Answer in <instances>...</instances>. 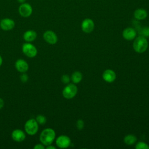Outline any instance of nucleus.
I'll return each mask as SVG.
<instances>
[{
  "label": "nucleus",
  "mask_w": 149,
  "mask_h": 149,
  "mask_svg": "<svg viewBox=\"0 0 149 149\" xmlns=\"http://www.w3.org/2000/svg\"><path fill=\"white\" fill-rule=\"evenodd\" d=\"M55 130L51 128H45L40 133L39 139L40 142L44 146H47L52 144L55 138Z\"/></svg>",
  "instance_id": "1"
},
{
  "label": "nucleus",
  "mask_w": 149,
  "mask_h": 149,
  "mask_svg": "<svg viewBox=\"0 0 149 149\" xmlns=\"http://www.w3.org/2000/svg\"><path fill=\"white\" fill-rule=\"evenodd\" d=\"M133 46L136 52L143 53L147 49L148 42L146 37L141 36L135 39Z\"/></svg>",
  "instance_id": "2"
},
{
  "label": "nucleus",
  "mask_w": 149,
  "mask_h": 149,
  "mask_svg": "<svg viewBox=\"0 0 149 149\" xmlns=\"http://www.w3.org/2000/svg\"><path fill=\"white\" fill-rule=\"evenodd\" d=\"M38 125V123L35 119H29L25 122L24 126V130L29 135L33 136L37 133L39 129Z\"/></svg>",
  "instance_id": "3"
},
{
  "label": "nucleus",
  "mask_w": 149,
  "mask_h": 149,
  "mask_svg": "<svg viewBox=\"0 0 149 149\" xmlns=\"http://www.w3.org/2000/svg\"><path fill=\"white\" fill-rule=\"evenodd\" d=\"M22 50L23 53L27 57L32 58H34L37 54V49L34 45L31 42H26L22 45Z\"/></svg>",
  "instance_id": "4"
},
{
  "label": "nucleus",
  "mask_w": 149,
  "mask_h": 149,
  "mask_svg": "<svg viewBox=\"0 0 149 149\" xmlns=\"http://www.w3.org/2000/svg\"><path fill=\"white\" fill-rule=\"evenodd\" d=\"M77 88L73 84H68L62 91L63 96L66 99H72L77 94Z\"/></svg>",
  "instance_id": "5"
},
{
  "label": "nucleus",
  "mask_w": 149,
  "mask_h": 149,
  "mask_svg": "<svg viewBox=\"0 0 149 149\" xmlns=\"http://www.w3.org/2000/svg\"><path fill=\"white\" fill-rule=\"evenodd\" d=\"M20 15L23 17H28L30 16L33 13V8L28 3L24 2L21 3L18 9Z\"/></svg>",
  "instance_id": "6"
},
{
  "label": "nucleus",
  "mask_w": 149,
  "mask_h": 149,
  "mask_svg": "<svg viewBox=\"0 0 149 149\" xmlns=\"http://www.w3.org/2000/svg\"><path fill=\"white\" fill-rule=\"evenodd\" d=\"M44 40L48 44L53 45L57 42L58 37L56 34L52 30H47L43 34Z\"/></svg>",
  "instance_id": "7"
},
{
  "label": "nucleus",
  "mask_w": 149,
  "mask_h": 149,
  "mask_svg": "<svg viewBox=\"0 0 149 149\" xmlns=\"http://www.w3.org/2000/svg\"><path fill=\"white\" fill-rule=\"evenodd\" d=\"M15 26V21L10 18H4L0 21V27L4 31L12 30Z\"/></svg>",
  "instance_id": "8"
},
{
  "label": "nucleus",
  "mask_w": 149,
  "mask_h": 149,
  "mask_svg": "<svg viewBox=\"0 0 149 149\" xmlns=\"http://www.w3.org/2000/svg\"><path fill=\"white\" fill-rule=\"evenodd\" d=\"M71 143L70 139L65 135H61L56 139V146L61 148H65L68 147Z\"/></svg>",
  "instance_id": "9"
},
{
  "label": "nucleus",
  "mask_w": 149,
  "mask_h": 149,
  "mask_svg": "<svg viewBox=\"0 0 149 149\" xmlns=\"http://www.w3.org/2000/svg\"><path fill=\"white\" fill-rule=\"evenodd\" d=\"M15 67L20 73H26L28 71L29 66L28 63L23 59H18L15 63Z\"/></svg>",
  "instance_id": "10"
},
{
  "label": "nucleus",
  "mask_w": 149,
  "mask_h": 149,
  "mask_svg": "<svg viewBox=\"0 0 149 149\" xmlns=\"http://www.w3.org/2000/svg\"><path fill=\"white\" fill-rule=\"evenodd\" d=\"M81 29L86 33H90L94 29V23L91 19L87 18L83 20L81 23Z\"/></svg>",
  "instance_id": "11"
},
{
  "label": "nucleus",
  "mask_w": 149,
  "mask_h": 149,
  "mask_svg": "<svg viewBox=\"0 0 149 149\" xmlns=\"http://www.w3.org/2000/svg\"><path fill=\"white\" fill-rule=\"evenodd\" d=\"M11 137L13 141L16 142H22L25 140L26 134L22 130L16 129L12 131Z\"/></svg>",
  "instance_id": "12"
},
{
  "label": "nucleus",
  "mask_w": 149,
  "mask_h": 149,
  "mask_svg": "<svg viewBox=\"0 0 149 149\" xmlns=\"http://www.w3.org/2000/svg\"><path fill=\"white\" fill-rule=\"evenodd\" d=\"M136 31L132 27H127L122 32V36L123 38L127 40H132L134 39L136 37Z\"/></svg>",
  "instance_id": "13"
},
{
  "label": "nucleus",
  "mask_w": 149,
  "mask_h": 149,
  "mask_svg": "<svg viewBox=\"0 0 149 149\" xmlns=\"http://www.w3.org/2000/svg\"><path fill=\"white\" fill-rule=\"evenodd\" d=\"M37 37V33L33 30H29L26 31L23 35V38L24 40L26 42H31L34 41Z\"/></svg>",
  "instance_id": "14"
},
{
  "label": "nucleus",
  "mask_w": 149,
  "mask_h": 149,
  "mask_svg": "<svg viewBox=\"0 0 149 149\" xmlns=\"http://www.w3.org/2000/svg\"><path fill=\"white\" fill-rule=\"evenodd\" d=\"M102 77L105 81L112 83L116 79V74L112 70L107 69L102 74Z\"/></svg>",
  "instance_id": "15"
},
{
  "label": "nucleus",
  "mask_w": 149,
  "mask_h": 149,
  "mask_svg": "<svg viewBox=\"0 0 149 149\" xmlns=\"http://www.w3.org/2000/svg\"><path fill=\"white\" fill-rule=\"evenodd\" d=\"M147 10L143 8L137 9L134 12V16L138 20L145 19L147 17Z\"/></svg>",
  "instance_id": "16"
},
{
  "label": "nucleus",
  "mask_w": 149,
  "mask_h": 149,
  "mask_svg": "<svg viewBox=\"0 0 149 149\" xmlns=\"http://www.w3.org/2000/svg\"><path fill=\"white\" fill-rule=\"evenodd\" d=\"M71 79L74 83H79L82 79V74L79 72H74L72 74Z\"/></svg>",
  "instance_id": "17"
},
{
  "label": "nucleus",
  "mask_w": 149,
  "mask_h": 149,
  "mask_svg": "<svg viewBox=\"0 0 149 149\" xmlns=\"http://www.w3.org/2000/svg\"><path fill=\"white\" fill-rule=\"evenodd\" d=\"M137 140L136 136L133 134H128L124 138L125 143L127 145H132Z\"/></svg>",
  "instance_id": "18"
},
{
  "label": "nucleus",
  "mask_w": 149,
  "mask_h": 149,
  "mask_svg": "<svg viewBox=\"0 0 149 149\" xmlns=\"http://www.w3.org/2000/svg\"><path fill=\"white\" fill-rule=\"evenodd\" d=\"M35 119L38 125H44L47 122V118L43 115H38Z\"/></svg>",
  "instance_id": "19"
},
{
  "label": "nucleus",
  "mask_w": 149,
  "mask_h": 149,
  "mask_svg": "<svg viewBox=\"0 0 149 149\" xmlns=\"http://www.w3.org/2000/svg\"><path fill=\"white\" fill-rule=\"evenodd\" d=\"M135 148L136 149H149V146L144 142L140 141L136 144Z\"/></svg>",
  "instance_id": "20"
},
{
  "label": "nucleus",
  "mask_w": 149,
  "mask_h": 149,
  "mask_svg": "<svg viewBox=\"0 0 149 149\" xmlns=\"http://www.w3.org/2000/svg\"><path fill=\"white\" fill-rule=\"evenodd\" d=\"M140 34L144 37H149V27H143L140 31Z\"/></svg>",
  "instance_id": "21"
},
{
  "label": "nucleus",
  "mask_w": 149,
  "mask_h": 149,
  "mask_svg": "<svg viewBox=\"0 0 149 149\" xmlns=\"http://www.w3.org/2000/svg\"><path fill=\"white\" fill-rule=\"evenodd\" d=\"M20 79L22 82L26 83L29 80V76L26 73H22V74L20 76Z\"/></svg>",
  "instance_id": "22"
},
{
  "label": "nucleus",
  "mask_w": 149,
  "mask_h": 149,
  "mask_svg": "<svg viewBox=\"0 0 149 149\" xmlns=\"http://www.w3.org/2000/svg\"><path fill=\"white\" fill-rule=\"evenodd\" d=\"M61 81L64 84H67L70 81V77L67 74H63L61 77Z\"/></svg>",
  "instance_id": "23"
},
{
  "label": "nucleus",
  "mask_w": 149,
  "mask_h": 149,
  "mask_svg": "<svg viewBox=\"0 0 149 149\" xmlns=\"http://www.w3.org/2000/svg\"><path fill=\"white\" fill-rule=\"evenodd\" d=\"M76 125L79 130H81L84 127V122L83 121V120H81V119L78 120L77 122Z\"/></svg>",
  "instance_id": "24"
},
{
  "label": "nucleus",
  "mask_w": 149,
  "mask_h": 149,
  "mask_svg": "<svg viewBox=\"0 0 149 149\" xmlns=\"http://www.w3.org/2000/svg\"><path fill=\"white\" fill-rule=\"evenodd\" d=\"M33 148H34V149H44L45 148V146L41 143L36 144L34 146Z\"/></svg>",
  "instance_id": "25"
},
{
  "label": "nucleus",
  "mask_w": 149,
  "mask_h": 149,
  "mask_svg": "<svg viewBox=\"0 0 149 149\" xmlns=\"http://www.w3.org/2000/svg\"><path fill=\"white\" fill-rule=\"evenodd\" d=\"M4 105H5L4 100L2 98H0V109H1L3 107Z\"/></svg>",
  "instance_id": "26"
},
{
  "label": "nucleus",
  "mask_w": 149,
  "mask_h": 149,
  "mask_svg": "<svg viewBox=\"0 0 149 149\" xmlns=\"http://www.w3.org/2000/svg\"><path fill=\"white\" fill-rule=\"evenodd\" d=\"M46 148H47V149H55L56 147H54V146H52L51 144H50V145L47 146L46 147Z\"/></svg>",
  "instance_id": "27"
},
{
  "label": "nucleus",
  "mask_w": 149,
  "mask_h": 149,
  "mask_svg": "<svg viewBox=\"0 0 149 149\" xmlns=\"http://www.w3.org/2000/svg\"><path fill=\"white\" fill-rule=\"evenodd\" d=\"M17 1L20 3H23L26 2V0H17Z\"/></svg>",
  "instance_id": "28"
},
{
  "label": "nucleus",
  "mask_w": 149,
  "mask_h": 149,
  "mask_svg": "<svg viewBox=\"0 0 149 149\" xmlns=\"http://www.w3.org/2000/svg\"><path fill=\"white\" fill-rule=\"evenodd\" d=\"M2 63H3V59H2V56L0 55V66L2 65Z\"/></svg>",
  "instance_id": "29"
}]
</instances>
